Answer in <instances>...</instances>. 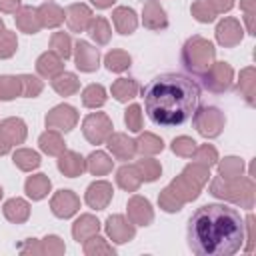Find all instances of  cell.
<instances>
[{
	"label": "cell",
	"mask_w": 256,
	"mask_h": 256,
	"mask_svg": "<svg viewBox=\"0 0 256 256\" xmlns=\"http://www.w3.org/2000/svg\"><path fill=\"white\" fill-rule=\"evenodd\" d=\"M44 250H48V252H64V246H62L58 236H48V238H44Z\"/></svg>",
	"instance_id": "48"
},
{
	"label": "cell",
	"mask_w": 256,
	"mask_h": 256,
	"mask_svg": "<svg viewBox=\"0 0 256 256\" xmlns=\"http://www.w3.org/2000/svg\"><path fill=\"white\" fill-rule=\"evenodd\" d=\"M212 58H214V46L200 36L188 40L184 46V52H182L184 66L194 74H204L206 68L212 66L210 64Z\"/></svg>",
	"instance_id": "3"
},
{
	"label": "cell",
	"mask_w": 256,
	"mask_h": 256,
	"mask_svg": "<svg viewBox=\"0 0 256 256\" xmlns=\"http://www.w3.org/2000/svg\"><path fill=\"white\" fill-rule=\"evenodd\" d=\"M112 130V122L106 114L102 112H96V114H90L86 120H84V126H82V132L84 136L88 138V142L92 144H102L108 134Z\"/></svg>",
	"instance_id": "4"
},
{
	"label": "cell",
	"mask_w": 256,
	"mask_h": 256,
	"mask_svg": "<svg viewBox=\"0 0 256 256\" xmlns=\"http://www.w3.org/2000/svg\"><path fill=\"white\" fill-rule=\"evenodd\" d=\"M192 120H194V124L198 128V132L202 136H208V138L218 136L222 126H224V116H222V112L218 108H204V110L196 112Z\"/></svg>",
	"instance_id": "5"
},
{
	"label": "cell",
	"mask_w": 256,
	"mask_h": 256,
	"mask_svg": "<svg viewBox=\"0 0 256 256\" xmlns=\"http://www.w3.org/2000/svg\"><path fill=\"white\" fill-rule=\"evenodd\" d=\"M192 154H194V160H200L202 166H206V168L212 166V164L216 162V150H214L212 146H202L198 152L194 150Z\"/></svg>",
	"instance_id": "46"
},
{
	"label": "cell",
	"mask_w": 256,
	"mask_h": 256,
	"mask_svg": "<svg viewBox=\"0 0 256 256\" xmlns=\"http://www.w3.org/2000/svg\"><path fill=\"white\" fill-rule=\"evenodd\" d=\"M22 94L20 78L14 76H0V100H12Z\"/></svg>",
	"instance_id": "33"
},
{
	"label": "cell",
	"mask_w": 256,
	"mask_h": 256,
	"mask_svg": "<svg viewBox=\"0 0 256 256\" xmlns=\"http://www.w3.org/2000/svg\"><path fill=\"white\" fill-rule=\"evenodd\" d=\"M76 110L68 104H60L56 106L48 116H46V126L48 128H58V130H70L76 124Z\"/></svg>",
	"instance_id": "7"
},
{
	"label": "cell",
	"mask_w": 256,
	"mask_h": 256,
	"mask_svg": "<svg viewBox=\"0 0 256 256\" xmlns=\"http://www.w3.org/2000/svg\"><path fill=\"white\" fill-rule=\"evenodd\" d=\"M86 168H88L92 174L100 176V174H106V172L112 170V160H110L104 152H92V154L88 156V164H86Z\"/></svg>",
	"instance_id": "31"
},
{
	"label": "cell",
	"mask_w": 256,
	"mask_h": 256,
	"mask_svg": "<svg viewBox=\"0 0 256 256\" xmlns=\"http://www.w3.org/2000/svg\"><path fill=\"white\" fill-rule=\"evenodd\" d=\"M88 34L90 38H94L98 44H106L110 40V26L106 22V18L98 16V18H92L90 24H88Z\"/></svg>",
	"instance_id": "29"
},
{
	"label": "cell",
	"mask_w": 256,
	"mask_h": 256,
	"mask_svg": "<svg viewBox=\"0 0 256 256\" xmlns=\"http://www.w3.org/2000/svg\"><path fill=\"white\" fill-rule=\"evenodd\" d=\"M110 198H112V186L108 182H104V180L90 184L88 190H86V202H88L90 208L102 210V208H106Z\"/></svg>",
	"instance_id": "8"
},
{
	"label": "cell",
	"mask_w": 256,
	"mask_h": 256,
	"mask_svg": "<svg viewBox=\"0 0 256 256\" xmlns=\"http://www.w3.org/2000/svg\"><path fill=\"white\" fill-rule=\"evenodd\" d=\"M208 4H210V8L214 10V14H218V12H224V10H230L232 8V0H206Z\"/></svg>",
	"instance_id": "49"
},
{
	"label": "cell",
	"mask_w": 256,
	"mask_h": 256,
	"mask_svg": "<svg viewBox=\"0 0 256 256\" xmlns=\"http://www.w3.org/2000/svg\"><path fill=\"white\" fill-rule=\"evenodd\" d=\"M172 150L176 154H180V156H192V152L196 150V142L186 138V136H180V138H176L172 142Z\"/></svg>",
	"instance_id": "45"
},
{
	"label": "cell",
	"mask_w": 256,
	"mask_h": 256,
	"mask_svg": "<svg viewBox=\"0 0 256 256\" xmlns=\"http://www.w3.org/2000/svg\"><path fill=\"white\" fill-rule=\"evenodd\" d=\"M98 228H100L98 220L86 214V216H80V218L74 222V226H72V234H74V238H76L78 242H84L88 236H94V234L98 232Z\"/></svg>",
	"instance_id": "22"
},
{
	"label": "cell",
	"mask_w": 256,
	"mask_h": 256,
	"mask_svg": "<svg viewBox=\"0 0 256 256\" xmlns=\"http://www.w3.org/2000/svg\"><path fill=\"white\" fill-rule=\"evenodd\" d=\"M92 4L98 6V8H108V6L114 4V0H92Z\"/></svg>",
	"instance_id": "53"
},
{
	"label": "cell",
	"mask_w": 256,
	"mask_h": 256,
	"mask_svg": "<svg viewBox=\"0 0 256 256\" xmlns=\"http://www.w3.org/2000/svg\"><path fill=\"white\" fill-rule=\"evenodd\" d=\"M66 20H68V26L74 32H84L88 28L90 20H92V12L84 4H72L66 10Z\"/></svg>",
	"instance_id": "12"
},
{
	"label": "cell",
	"mask_w": 256,
	"mask_h": 256,
	"mask_svg": "<svg viewBox=\"0 0 256 256\" xmlns=\"http://www.w3.org/2000/svg\"><path fill=\"white\" fill-rule=\"evenodd\" d=\"M116 180H118V184L124 188V190H136L138 188V184H140V172H138V168L136 166H122L120 170H118V176H116Z\"/></svg>",
	"instance_id": "28"
},
{
	"label": "cell",
	"mask_w": 256,
	"mask_h": 256,
	"mask_svg": "<svg viewBox=\"0 0 256 256\" xmlns=\"http://www.w3.org/2000/svg\"><path fill=\"white\" fill-rule=\"evenodd\" d=\"M240 172H242V162H240L238 158H226V160L220 164V174H222L226 180L240 176Z\"/></svg>",
	"instance_id": "40"
},
{
	"label": "cell",
	"mask_w": 256,
	"mask_h": 256,
	"mask_svg": "<svg viewBox=\"0 0 256 256\" xmlns=\"http://www.w3.org/2000/svg\"><path fill=\"white\" fill-rule=\"evenodd\" d=\"M106 102V90L100 86V84H90L84 94H82V104L88 106V108H96V106H102Z\"/></svg>",
	"instance_id": "32"
},
{
	"label": "cell",
	"mask_w": 256,
	"mask_h": 256,
	"mask_svg": "<svg viewBox=\"0 0 256 256\" xmlns=\"http://www.w3.org/2000/svg\"><path fill=\"white\" fill-rule=\"evenodd\" d=\"M136 168H138V172H140V178L142 180H146V182H152V180H156L158 178V174H160V164L156 162V160H138V164H136Z\"/></svg>",
	"instance_id": "37"
},
{
	"label": "cell",
	"mask_w": 256,
	"mask_h": 256,
	"mask_svg": "<svg viewBox=\"0 0 256 256\" xmlns=\"http://www.w3.org/2000/svg\"><path fill=\"white\" fill-rule=\"evenodd\" d=\"M58 168H60L66 176L74 178V176H80V174L86 170V164H84L82 156H78L76 152H64V154L60 156V160H58Z\"/></svg>",
	"instance_id": "20"
},
{
	"label": "cell",
	"mask_w": 256,
	"mask_h": 256,
	"mask_svg": "<svg viewBox=\"0 0 256 256\" xmlns=\"http://www.w3.org/2000/svg\"><path fill=\"white\" fill-rule=\"evenodd\" d=\"M80 206V200L76 198V194H72L70 190H60L54 198H52V212L58 218H68L72 216Z\"/></svg>",
	"instance_id": "9"
},
{
	"label": "cell",
	"mask_w": 256,
	"mask_h": 256,
	"mask_svg": "<svg viewBox=\"0 0 256 256\" xmlns=\"http://www.w3.org/2000/svg\"><path fill=\"white\" fill-rule=\"evenodd\" d=\"M106 232H108V236L114 240V242H118V244H122V242H128L130 238H134V226L132 224H128L126 220H124V216H110L108 220H106Z\"/></svg>",
	"instance_id": "10"
},
{
	"label": "cell",
	"mask_w": 256,
	"mask_h": 256,
	"mask_svg": "<svg viewBox=\"0 0 256 256\" xmlns=\"http://www.w3.org/2000/svg\"><path fill=\"white\" fill-rule=\"evenodd\" d=\"M146 116L162 128H176L194 118L200 106V86L194 78L166 72L142 88Z\"/></svg>",
	"instance_id": "2"
},
{
	"label": "cell",
	"mask_w": 256,
	"mask_h": 256,
	"mask_svg": "<svg viewBox=\"0 0 256 256\" xmlns=\"http://www.w3.org/2000/svg\"><path fill=\"white\" fill-rule=\"evenodd\" d=\"M112 22L116 26V30L120 34H132L138 20H136V14L132 8H116L114 14H112Z\"/></svg>",
	"instance_id": "18"
},
{
	"label": "cell",
	"mask_w": 256,
	"mask_h": 256,
	"mask_svg": "<svg viewBox=\"0 0 256 256\" xmlns=\"http://www.w3.org/2000/svg\"><path fill=\"white\" fill-rule=\"evenodd\" d=\"M20 6V0H0V10L4 12H16Z\"/></svg>",
	"instance_id": "51"
},
{
	"label": "cell",
	"mask_w": 256,
	"mask_h": 256,
	"mask_svg": "<svg viewBox=\"0 0 256 256\" xmlns=\"http://www.w3.org/2000/svg\"><path fill=\"white\" fill-rule=\"evenodd\" d=\"M240 6L246 10V20H248V30H252V16H254V0H242Z\"/></svg>",
	"instance_id": "50"
},
{
	"label": "cell",
	"mask_w": 256,
	"mask_h": 256,
	"mask_svg": "<svg viewBox=\"0 0 256 256\" xmlns=\"http://www.w3.org/2000/svg\"><path fill=\"white\" fill-rule=\"evenodd\" d=\"M84 252L86 254H96V252H106V254H114V248L112 246H108V244H104V238H100V236H90V240L86 242V246H84Z\"/></svg>",
	"instance_id": "44"
},
{
	"label": "cell",
	"mask_w": 256,
	"mask_h": 256,
	"mask_svg": "<svg viewBox=\"0 0 256 256\" xmlns=\"http://www.w3.org/2000/svg\"><path fill=\"white\" fill-rule=\"evenodd\" d=\"M40 148L46 152V154H62V150H64V142H62V138H60V134L58 132H54V130H48V132H44L42 136H40Z\"/></svg>",
	"instance_id": "30"
},
{
	"label": "cell",
	"mask_w": 256,
	"mask_h": 256,
	"mask_svg": "<svg viewBox=\"0 0 256 256\" xmlns=\"http://www.w3.org/2000/svg\"><path fill=\"white\" fill-rule=\"evenodd\" d=\"M18 78H20V84H22V96L34 98V96H38V94H40V90H42V82H40L38 78L28 76V74L18 76Z\"/></svg>",
	"instance_id": "39"
},
{
	"label": "cell",
	"mask_w": 256,
	"mask_h": 256,
	"mask_svg": "<svg viewBox=\"0 0 256 256\" xmlns=\"http://www.w3.org/2000/svg\"><path fill=\"white\" fill-rule=\"evenodd\" d=\"M76 66L84 72H94L98 68V50L92 48L88 42H76Z\"/></svg>",
	"instance_id": "11"
},
{
	"label": "cell",
	"mask_w": 256,
	"mask_h": 256,
	"mask_svg": "<svg viewBox=\"0 0 256 256\" xmlns=\"http://www.w3.org/2000/svg\"><path fill=\"white\" fill-rule=\"evenodd\" d=\"M14 164L20 170H32L40 166V156L34 150H18L14 154Z\"/></svg>",
	"instance_id": "35"
},
{
	"label": "cell",
	"mask_w": 256,
	"mask_h": 256,
	"mask_svg": "<svg viewBox=\"0 0 256 256\" xmlns=\"http://www.w3.org/2000/svg\"><path fill=\"white\" fill-rule=\"evenodd\" d=\"M202 80H204V86L212 92H222L230 86V80H232V68L226 64V62H216L214 66L208 68V72L200 74Z\"/></svg>",
	"instance_id": "6"
},
{
	"label": "cell",
	"mask_w": 256,
	"mask_h": 256,
	"mask_svg": "<svg viewBox=\"0 0 256 256\" xmlns=\"http://www.w3.org/2000/svg\"><path fill=\"white\" fill-rule=\"evenodd\" d=\"M104 64L112 72H122V70H126L130 66V56L126 52H122V50H112V52L106 54Z\"/></svg>",
	"instance_id": "34"
},
{
	"label": "cell",
	"mask_w": 256,
	"mask_h": 256,
	"mask_svg": "<svg viewBox=\"0 0 256 256\" xmlns=\"http://www.w3.org/2000/svg\"><path fill=\"white\" fill-rule=\"evenodd\" d=\"M166 24H168V20H166L160 4L156 0H148V4L144 6V26H148L152 30H160V28H166Z\"/></svg>",
	"instance_id": "19"
},
{
	"label": "cell",
	"mask_w": 256,
	"mask_h": 256,
	"mask_svg": "<svg viewBox=\"0 0 256 256\" xmlns=\"http://www.w3.org/2000/svg\"><path fill=\"white\" fill-rule=\"evenodd\" d=\"M108 148L118 160H130L136 152V142H132L124 134H114L108 138Z\"/></svg>",
	"instance_id": "15"
},
{
	"label": "cell",
	"mask_w": 256,
	"mask_h": 256,
	"mask_svg": "<svg viewBox=\"0 0 256 256\" xmlns=\"http://www.w3.org/2000/svg\"><path fill=\"white\" fill-rule=\"evenodd\" d=\"M10 146H12V144H10V142L0 134V156H2V154H6V152L10 150Z\"/></svg>",
	"instance_id": "52"
},
{
	"label": "cell",
	"mask_w": 256,
	"mask_h": 256,
	"mask_svg": "<svg viewBox=\"0 0 256 256\" xmlns=\"http://www.w3.org/2000/svg\"><path fill=\"white\" fill-rule=\"evenodd\" d=\"M138 92V84L134 78H120L112 84V94L118 102H126L130 98H134Z\"/></svg>",
	"instance_id": "25"
},
{
	"label": "cell",
	"mask_w": 256,
	"mask_h": 256,
	"mask_svg": "<svg viewBox=\"0 0 256 256\" xmlns=\"http://www.w3.org/2000/svg\"><path fill=\"white\" fill-rule=\"evenodd\" d=\"M16 24L20 30H24L28 34H34L40 30V20H38V14L34 8H20L16 14Z\"/></svg>",
	"instance_id": "24"
},
{
	"label": "cell",
	"mask_w": 256,
	"mask_h": 256,
	"mask_svg": "<svg viewBox=\"0 0 256 256\" xmlns=\"http://www.w3.org/2000/svg\"><path fill=\"white\" fill-rule=\"evenodd\" d=\"M128 216L132 218L134 224H150L152 222V210H150V202L140 198V196H134L130 202H128Z\"/></svg>",
	"instance_id": "14"
},
{
	"label": "cell",
	"mask_w": 256,
	"mask_h": 256,
	"mask_svg": "<svg viewBox=\"0 0 256 256\" xmlns=\"http://www.w3.org/2000/svg\"><path fill=\"white\" fill-rule=\"evenodd\" d=\"M50 48H52V52H56L60 58H70V54H72V48H70V36L68 34H64V32H56L54 36H52V40H50Z\"/></svg>",
	"instance_id": "36"
},
{
	"label": "cell",
	"mask_w": 256,
	"mask_h": 256,
	"mask_svg": "<svg viewBox=\"0 0 256 256\" xmlns=\"http://www.w3.org/2000/svg\"><path fill=\"white\" fill-rule=\"evenodd\" d=\"M2 32H4V22L0 20V34H2Z\"/></svg>",
	"instance_id": "54"
},
{
	"label": "cell",
	"mask_w": 256,
	"mask_h": 256,
	"mask_svg": "<svg viewBox=\"0 0 256 256\" xmlns=\"http://www.w3.org/2000/svg\"><path fill=\"white\" fill-rule=\"evenodd\" d=\"M124 120H126V124H128V128H130L132 132H140V128H142V112H140V106L132 104V106L126 110Z\"/></svg>",
	"instance_id": "43"
},
{
	"label": "cell",
	"mask_w": 256,
	"mask_h": 256,
	"mask_svg": "<svg viewBox=\"0 0 256 256\" xmlns=\"http://www.w3.org/2000/svg\"><path fill=\"white\" fill-rule=\"evenodd\" d=\"M242 78H244V80H240V84L246 86V92H244V94H246V100H248V104H254V100H252V80H250V78H252V68L244 70V72H242Z\"/></svg>",
	"instance_id": "47"
},
{
	"label": "cell",
	"mask_w": 256,
	"mask_h": 256,
	"mask_svg": "<svg viewBox=\"0 0 256 256\" xmlns=\"http://www.w3.org/2000/svg\"><path fill=\"white\" fill-rule=\"evenodd\" d=\"M14 50H16V36H14V32L4 30V32L0 34V58L12 56Z\"/></svg>",
	"instance_id": "42"
},
{
	"label": "cell",
	"mask_w": 256,
	"mask_h": 256,
	"mask_svg": "<svg viewBox=\"0 0 256 256\" xmlns=\"http://www.w3.org/2000/svg\"><path fill=\"white\" fill-rule=\"evenodd\" d=\"M0 198H2V188H0Z\"/></svg>",
	"instance_id": "55"
},
{
	"label": "cell",
	"mask_w": 256,
	"mask_h": 256,
	"mask_svg": "<svg viewBox=\"0 0 256 256\" xmlns=\"http://www.w3.org/2000/svg\"><path fill=\"white\" fill-rule=\"evenodd\" d=\"M0 134L10 142V144H20L26 138V124L20 118H8L0 124Z\"/></svg>",
	"instance_id": "16"
},
{
	"label": "cell",
	"mask_w": 256,
	"mask_h": 256,
	"mask_svg": "<svg viewBox=\"0 0 256 256\" xmlns=\"http://www.w3.org/2000/svg\"><path fill=\"white\" fill-rule=\"evenodd\" d=\"M36 68L42 76L46 78H54L62 72V58L56 52H44L38 60H36Z\"/></svg>",
	"instance_id": "17"
},
{
	"label": "cell",
	"mask_w": 256,
	"mask_h": 256,
	"mask_svg": "<svg viewBox=\"0 0 256 256\" xmlns=\"http://www.w3.org/2000/svg\"><path fill=\"white\" fill-rule=\"evenodd\" d=\"M38 20H40V26H58L62 20H64V12L62 8H58L54 2H46L42 4L38 10Z\"/></svg>",
	"instance_id": "23"
},
{
	"label": "cell",
	"mask_w": 256,
	"mask_h": 256,
	"mask_svg": "<svg viewBox=\"0 0 256 256\" xmlns=\"http://www.w3.org/2000/svg\"><path fill=\"white\" fill-rule=\"evenodd\" d=\"M28 214H30V206H28V202L22 200V198H12V200H8V202L4 204V216H6L10 222L20 224V222H24V220L28 218Z\"/></svg>",
	"instance_id": "21"
},
{
	"label": "cell",
	"mask_w": 256,
	"mask_h": 256,
	"mask_svg": "<svg viewBox=\"0 0 256 256\" xmlns=\"http://www.w3.org/2000/svg\"><path fill=\"white\" fill-rule=\"evenodd\" d=\"M216 38L224 46H234V44H238L242 40V30H240V26H238V22L234 18H226V20H222L218 24Z\"/></svg>",
	"instance_id": "13"
},
{
	"label": "cell",
	"mask_w": 256,
	"mask_h": 256,
	"mask_svg": "<svg viewBox=\"0 0 256 256\" xmlns=\"http://www.w3.org/2000/svg\"><path fill=\"white\" fill-rule=\"evenodd\" d=\"M50 190V180L44 176V174H36V176H30L26 180V194L32 198V200H40L48 194Z\"/></svg>",
	"instance_id": "26"
},
{
	"label": "cell",
	"mask_w": 256,
	"mask_h": 256,
	"mask_svg": "<svg viewBox=\"0 0 256 256\" xmlns=\"http://www.w3.org/2000/svg\"><path fill=\"white\" fill-rule=\"evenodd\" d=\"M136 148H138L142 154H154V152H160V150H162V140H158V138L152 136V134H144V136L138 138Z\"/></svg>",
	"instance_id": "38"
},
{
	"label": "cell",
	"mask_w": 256,
	"mask_h": 256,
	"mask_svg": "<svg viewBox=\"0 0 256 256\" xmlns=\"http://www.w3.org/2000/svg\"><path fill=\"white\" fill-rule=\"evenodd\" d=\"M186 238L198 256H232L244 246L246 232L236 208L204 204L188 218Z\"/></svg>",
	"instance_id": "1"
},
{
	"label": "cell",
	"mask_w": 256,
	"mask_h": 256,
	"mask_svg": "<svg viewBox=\"0 0 256 256\" xmlns=\"http://www.w3.org/2000/svg\"><path fill=\"white\" fill-rule=\"evenodd\" d=\"M192 14L196 16V20H200V22H212L214 20V10L210 8V4L206 2V0H198V2H194V6H192Z\"/></svg>",
	"instance_id": "41"
},
{
	"label": "cell",
	"mask_w": 256,
	"mask_h": 256,
	"mask_svg": "<svg viewBox=\"0 0 256 256\" xmlns=\"http://www.w3.org/2000/svg\"><path fill=\"white\" fill-rule=\"evenodd\" d=\"M78 78L74 76V74H70V72H64V74H58V76H54V80H52V88L58 92V94H62V96H70V94H74L76 90H78Z\"/></svg>",
	"instance_id": "27"
}]
</instances>
